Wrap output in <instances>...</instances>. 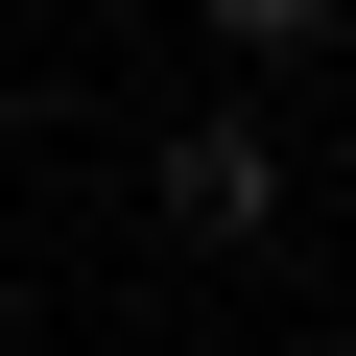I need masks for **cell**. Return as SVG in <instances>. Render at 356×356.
<instances>
[{
  "label": "cell",
  "instance_id": "2",
  "mask_svg": "<svg viewBox=\"0 0 356 356\" xmlns=\"http://www.w3.org/2000/svg\"><path fill=\"white\" fill-rule=\"evenodd\" d=\"M191 24H238V48H309V24H332V0H191Z\"/></svg>",
  "mask_w": 356,
  "mask_h": 356
},
{
  "label": "cell",
  "instance_id": "1",
  "mask_svg": "<svg viewBox=\"0 0 356 356\" xmlns=\"http://www.w3.org/2000/svg\"><path fill=\"white\" fill-rule=\"evenodd\" d=\"M166 214H191V238H261L285 214V143L261 119H191V143H166Z\"/></svg>",
  "mask_w": 356,
  "mask_h": 356
}]
</instances>
